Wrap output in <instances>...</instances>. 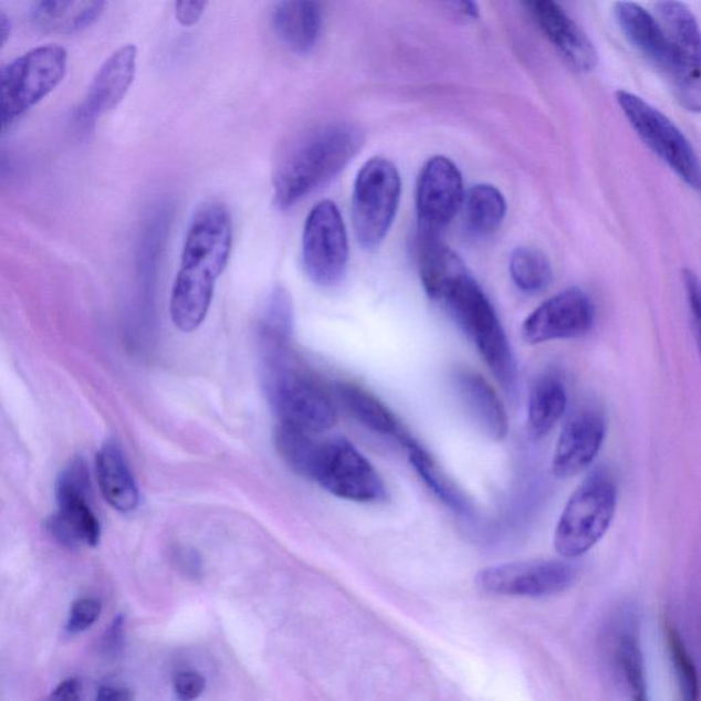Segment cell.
<instances>
[{"label":"cell","instance_id":"obj_16","mask_svg":"<svg viewBox=\"0 0 701 701\" xmlns=\"http://www.w3.org/2000/svg\"><path fill=\"white\" fill-rule=\"evenodd\" d=\"M606 438V419L596 409L573 414L557 439L553 470L557 479H571L594 463Z\"/></svg>","mask_w":701,"mask_h":701},{"label":"cell","instance_id":"obj_24","mask_svg":"<svg viewBox=\"0 0 701 701\" xmlns=\"http://www.w3.org/2000/svg\"><path fill=\"white\" fill-rule=\"evenodd\" d=\"M106 3L103 2H40L34 6V25L50 33H76L100 19Z\"/></svg>","mask_w":701,"mask_h":701},{"label":"cell","instance_id":"obj_15","mask_svg":"<svg viewBox=\"0 0 701 701\" xmlns=\"http://www.w3.org/2000/svg\"><path fill=\"white\" fill-rule=\"evenodd\" d=\"M594 321L595 306L588 293L573 286L540 304L522 325V337L532 346L567 341L586 335Z\"/></svg>","mask_w":701,"mask_h":701},{"label":"cell","instance_id":"obj_40","mask_svg":"<svg viewBox=\"0 0 701 701\" xmlns=\"http://www.w3.org/2000/svg\"><path fill=\"white\" fill-rule=\"evenodd\" d=\"M456 6L459 13L470 17V19L479 17V9H477V4L473 2H458Z\"/></svg>","mask_w":701,"mask_h":701},{"label":"cell","instance_id":"obj_25","mask_svg":"<svg viewBox=\"0 0 701 701\" xmlns=\"http://www.w3.org/2000/svg\"><path fill=\"white\" fill-rule=\"evenodd\" d=\"M567 407L566 385L559 376L548 373L533 385L529 396V427L536 438L551 432Z\"/></svg>","mask_w":701,"mask_h":701},{"label":"cell","instance_id":"obj_11","mask_svg":"<svg viewBox=\"0 0 701 701\" xmlns=\"http://www.w3.org/2000/svg\"><path fill=\"white\" fill-rule=\"evenodd\" d=\"M653 17L668 38L674 67L669 83L677 100L689 112L699 113L700 87V30L697 17L681 2L653 4Z\"/></svg>","mask_w":701,"mask_h":701},{"label":"cell","instance_id":"obj_9","mask_svg":"<svg viewBox=\"0 0 701 701\" xmlns=\"http://www.w3.org/2000/svg\"><path fill=\"white\" fill-rule=\"evenodd\" d=\"M617 101L644 145L658 155L689 187L699 189L698 154L681 129L657 107L628 91H618Z\"/></svg>","mask_w":701,"mask_h":701},{"label":"cell","instance_id":"obj_6","mask_svg":"<svg viewBox=\"0 0 701 701\" xmlns=\"http://www.w3.org/2000/svg\"><path fill=\"white\" fill-rule=\"evenodd\" d=\"M67 71V51L42 45L0 67V130L36 106L61 84Z\"/></svg>","mask_w":701,"mask_h":701},{"label":"cell","instance_id":"obj_8","mask_svg":"<svg viewBox=\"0 0 701 701\" xmlns=\"http://www.w3.org/2000/svg\"><path fill=\"white\" fill-rule=\"evenodd\" d=\"M349 260L346 223L332 200L308 212L302 238V263L312 283L331 289L342 283Z\"/></svg>","mask_w":701,"mask_h":701},{"label":"cell","instance_id":"obj_39","mask_svg":"<svg viewBox=\"0 0 701 701\" xmlns=\"http://www.w3.org/2000/svg\"><path fill=\"white\" fill-rule=\"evenodd\" d=\"M11 33V21L8 15L0 13V49L8 42Z\"/></svg>","mask_w":701,"mask_h":701},{"label":"cell","instance_id":"obj_2","mask_svg":"<svg viewBox=\"0 0 701 701\" xmlns=\"http://www.w3.org/2000/svg\"><path fill=\"white\" fill-rule=\"evenodd\" d=\"M364 132L333 121L302 132L280 154L273 175L274 203L289 210L342 174L364 147Z\"/></svg>","mask_w":701,"mask_h":701},{"label":"cell","instance_id":"obj_19","mask_svg":"<svg viewBox=\"0 0 701 701\" xmlns=\"http://www.w3.org/2000/svg\"><path fill=\"white\" fill-rule=\"evenodd\" d=\"M614 14L630 44L670 80L674 56L669 40L653 14L631 2L615 3Z\"/></svg>","mask_w":701,"mask_h":701},{"label":"cell","instance_id":"obj_18","mask_svg":"<svg viewBox=\"0 0 701 701\" xmlns=\"http://www.w3.org/2000/svg\"><path fill=\"white\" fill-rule=\"evenodd\" d=\"M137 65V49L128 44L114 51L92 80L83 105L79 108V118L92 124L116 108L134 83Z\"/></svg>","mask_w":701,"mask_h":701},{"label":"cell","instance_id":"obj_3","mask_svg":"<svg viewBox=\"0 0 701 701\" xmlns=\"http://www.w3.org/2000/svg\"><path fill=\"white\" fill-rule=\"evenodd\" d=\"M442 304L453 320L467 332L493 376L503 388H516V365L513 349L500 322L495 307L484 290L462 263L452 270L430 296Z\"/></svg>","mask_w":701,"mask_h":701},{"label":"cell","instance_id":"obj_23","mask_svg":"<svg viewBox=\"0 0 701 701\" xmlns=\"http://www.w3.org/2000/svg\"><path fill=\"white\" fill-rule=\"evenodd\" d=\"M338 399L349 414L373 432L390 436L404 442L405 447L412 440L401 428L398 418L390 412L369 390L354 384H338Z\"/></svg>","mask_w":701,"mask_h":701},{"label":"cell","instance_id":"obj_21","mask_svg":"<svg viewBox=\"0 0 701 701\" xmlns=\"http://www.w3.org/2000/svg\"><path fill=\"white\" fill-rule=\"evenodd\" d=\"M453 378H456V388L464 407L482 432L495 441L508 438V412L491 384L479 373L470 370H459Z\"/></svg>","mask_w":701,"mask_h":701},{"label":"cell","instance_id":"obj_32","mask_svg":"<svg viewBox=\"0 0 701 701\" xmlns=\"http://www.w3.org/2000/svg\"><path fill=\"white\" fill-rule=\"evenodd\" d=\"M101 611V603L95 599L74 601L66 624L69 634L79 635L88 630L100 619Z\"/></svg>","mask_w":701,"mask_h":701},{"label":"cell","instance_id":"obj_31","mask_svg":"<svg viewBox=\"0 0 701 701\" xmlns=\"http://www.w3.org/2000/svg\"><path fill=\"white\" fill-rule=\"evenodd\" d=\"M670 649L672 663H674L678 687L681 691V701H699V677L697 666L689 655L686 644H683L678 631L670 630Z\"/></svg>","mask_w":701,"mask_h":701},{"label":"cell","instance_id":"obj_10","mask_svg":"<svg viewBox=\"0 0 701 701\" xmlns=\"http://www.w3.org/2000/svg\"><path fill=\"white\" fill-rule=\"evenodd\" d=\"M310 480L350 502L375 503L387 496L380 474L346 440L320 442Z\"/></svg>","mask_w":701,"mask_h":701},{"label":"cell","instance_id":"obj_13","mask_svg":"<svg viewBox=\"0 0 701 701\" xmlns=\"http://www.w3.org/2000/svg\"><path fill=\"white\" fill-rule=\"evenodd\" d=\"M576 579V571L565 562L527 561L486 567L477 574L475 585L486 594L547 597L562 594Z\"/></svg>","mask_w":701,"mask_h":701},{"label":"cell","instance_id":"obj_5","mask_svg":"<svg viewBox=\"0 0 701 701\" xmlns=\"http://www.w3.org/2000/svg\"><path fill=\"white\" fill-rule=\"evenodd\" d=\"M618 488L605 470H597L574 491L555 529L556 553L567 559L583 556L600 542L617 510Z\"/></svg>","mask_w":701,"mask_h":701},{"label":"cell","instance_id":"obj_35","mask_svg":"<svg viewBox=\"0 0 701 701\" xmlns=\"http://www.w3.org/2000/svg\"><path fill=\"white\" fill-rule=\"evenodd\" d=\"M207 2H177L176 3V19L178 24L182 27L197 25L199 20L202 19Z\"/></svg>","mask_w":701,"mask_h":701},{"label":"cell","instance_id":"obj_34","mask_svg":"<svg viewBox=\"0 0 701 701\" xmlns=\"http://www.w3.org/2000/svg\"><path fill=\"white\" fill-rule=\"evenodd\" d=\"M683 284H686L687 301L689 312H691L694 331L699 336L700 327V284L698 275L692 270L683 272Z\"/></svg>","mask_w":701,"mask_h":701},{"label":"cell","instance_id":"obj_4","mask_svg":"<svg viewBox=\"0 0 701 701\" xmlns=\"http://www.w3.org/2000/svg\"><path fill=\"white\" fill-rule=\"evenodd\" d=\"M286 344H266L270 399L281 422L308 433H321L336 425V407L321 385L290 365Z\"/></svg>","mask_w":701,"mask_h":701},{"label":"cell","instance_id":"obj_26","mask_svg":"<svg viewBox=\"0 0 701 701\" xmlns=\"http://www.w3.org/2000/svg\"><path fill=\"white\" fill-rule=\"evenodd\" d=\"M464 226L475 238H488L498 231L508 212L503 193L490 184H477L464 193Z\"/></svg>","mask_w":701,"mask_h":701},{"label":"cell","instance_id":"obj_28","mask_svg":"<svg viewBox=\"0 0 701 701\" xmlns=\"http://www.w3.org/2000/svg\"><path fill=\"white\" fill-rule=\"evenodd\" d=\"M510 275L516 289L525 293H538L553 280L548 258L533 247H519L510 257Z\"/></svg>","mask_w":701,"mask_h":701},{"label":"cell","instance_id":"obj_30","mask_svg":"<svg viewBox=\"0 0 701 701\" xmlns=\"http://www.w3.org/2000/svg\"><path fill=\"white\" fill-rule=\"evenodd\" d=\"M619 669L628 682L631 701H648L646 665L639 640L634 634L620 637L617 649Z\"/></svg>","mask_w":701,"mask_h":701},{"label":"cell","instance_id":"obj_37","mask_svg":"<svg viewBox=\"0 0 701 701\" xmlns=\"http://www.w3.org/2000/svg\"><path fill=\"white\" fill-rule=\"evenodd\" d=\"M124 644V617L119 615L111 628L107 629V634L105 636V648L107 652L117 653L121 648H123Z\"/></svg>","mask_w":701,"mask_h":701},{"label":"cell","instance_id":"obj_27","mask_svg":"<svg viewBox=\"0 0 701 701\" xmlns=\"http://www.w3.org/2000/svg\"><path fill=\"white\" fill-rule=\"evenodd\" d=\"M409 451L410 462L421 477L425 485L438 496L442 503L451 509L453 513L459 515H468L471 513V504L458 485L442 471L435 459L418 444L416 440H411L406 446Z\"/></svg>","mask_w":701,"mask_h":701},{"label":"cell","instance_id":"obj_33","mask_svg":"<svg viewBox=\"0 0 701 701\" xmlns=\"http://www.w3.org/2000/svg\"><path fill=\"white\" fill-rule=\"evenodd\" d=\"M205 678L195 671H182L175 678V692L178 701H195L203 693Z\"/></svg>","mask_w":701,"mask_h":701},{"label":"cell","instance_id":"obj_7","mask_svg":"<svg viewBox=\"0 0 701 701\" xmlns=\"http://www.w3.org/2000/svg\"><path fill=\"white\" fill-rule=\"evenodd\" d=\"M400 197L401 178L393 160L375 157L362 166L353 192V226L362 249L375 250L387 238Z\"/></svg>","mask_w":701,"mask_h":701},{"label":"cell","instance_id":"obj_1","mask_svg":"<svg viewBox=\"0 0 701 701\" xmlns=\"http://www.w3.org/2000/svg\"><path fill=\"white\" fill-rule=\"evenodd\" d=\"M232 244V217L227 206L217 200L200 206L188 229L170 297L171 320L181 332L197 331L203 324Z\"/></svg>","mask_w":701,"mask_h":701},{"label":"cell","instance_id":"obj_17","mask_svg":"<svg viewBox=\"0 0 701 701\" xmlns=\"http://www.w3.org/2000/svg\"><path fill=\"white\" fill-rule=\"evenodd\" d=\"M524 4L563 59L578 72L594 71L599 60L594 42L559 4L551 0Z\"/></svg>","mask_w":701,"mask_h":701},{"label":"cell","instance_id":"obj_14","mask_svg":"<svg viewBox=\"0 0 701 701\" xmlns=\"http://www.w3.org/2000/svg\"><path fill=\"white\" fill-rule=\"evenodd\" d=\"M464 193L457 165L446 157L430 158L417 184L418 234L441 236L462 209Z\"/></svg>","mask_w":701,"mask_h":701},{"label":"cell","instance_id":"obj_20","mask_svg":"<svg viewBox=\"0 0 701 701\" xmlns=\"http://www.w3.org/2000/svg\"><path fill=\"white\" fill-rule=\"evenodd\" d=\"M275 36L286 49L299 55L313 53L324 28V11L317 2H281L272 14Z\"/></svg>","mask_w":701,"mask_h":701},{"label":"cell","instance_id":"obj_12","mask_svg":"<svg viewBox=\"0 0 701 701\" xmlns=\"http://www.w3.org/2000/svg\"><path fill=\"white\" fill-rule=\"evenodd\" d=\"M60 510L45 522L49 533L65 547L91 545L101 540V524L91 509L90 471L83 459H74L56 484Z\"/></svg>","mask_w":701,"mask_h":701},{"label":"cell","instance_id":"obj_36","mask_svg":"<svg viewBox=\"0 0 701 701\" xmlns=\"http://www.w3.org/2000/svg\"><path fill=\"white\" fill-rule=\"evenodd\" d=\"M83 687L79 678H67L51 692L48 701H82Z\"/></svg>","mask_w":701,"mask_h":701},{"label":"cell","instance_id":"obj_22","mask_svg":"<svg viewBox=\"0 0 701 701\" xmlns=\"http://www.w3.org/2000/svg\"><path fill=\"white\" fill-rule=\"evenodd\" d=\"M96 473L106 502L119 513H132L140 502L139 488L128 462L114 442L101 448L96 457Z\"/></svg>","mask_w":701,"mask_h":701},{"label":"cell","instance_id":"obj_29","mask_svg":"<svg viewBox=\"0 0 701 701\" xmlns=\"http://www.w3.org/2000/svg\"><path fill=\"white\" fill-rule=\"evenodd\" d=\"M274 442L285 463L299 475L310 479L320 446V442L313 439L312 433L280 422L275 429Z\"/></svg>","mask_w":701,"mask_h":701},{"label":"cell","instance_id":"obj_38","mask_svg":"<svg viewBox=\"0 0 701 701\" xmlns=\"http://www.w3.org/2000/svg\"><path fill=\"white\" fill-rule=\"evenodd\" d=\"M96 701H135V697L129 689L107 686L97 691Z\"/></svg>","mask_w":701,"mask_h":701}]
</instances>
